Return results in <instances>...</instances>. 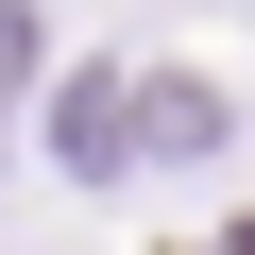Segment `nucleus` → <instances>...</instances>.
<instances>
[{
  "label": "nucleus",
  "mask_w": 255,
  "mask_h": 255,
  "mask_svg": "<svg viewBox=\"0 0 255 255\" xmlns=\"http://www.w3.org/2000/svg\"><path fill=\"white\" fill-rule=\"evenodd\" d=\"M51 170H68V187H119V170H136V85H119V68H85V85H68Z\"/></svg>",
  "instance_id": "1"
},
{
  "label": "nucleus",
  "mask_w": 255,
  "mask_h": 255,
  "mask_svg": "<svg viewBox=\"0 0 255 255\" xmlns=\"http://www.w3.org/2000/svg\"><path fill=\"white\" fill-rule=\"evenodd\" d=\"M187 153H221V85L204 68H136V170H187Z\"/></svg>",
  "instance_id": "2"
},
{
  "label": "nucleus",
  "mask_w": 255,
  "mask_h": 255,
  "mask_svg": "<svg viewBox=\"0 0 255 255\" xmlns=\"http://www.w3.org/2000/svg\"><path fill=\"white\" fill-rule=\"evenodd\" d=\"M17 85H34V0H0V119H17Z\"/></svg>",
  "instance_id": "3"
}]
</instances>
